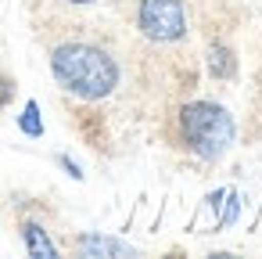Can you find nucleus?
I'll return each mask as SVG.
<instances>
[{
	"label": "nucleus",
	"instance_id": "1",
	"mask_svg": "<svg viewBox=\"0 0 262 259\" xmlns=\"http://www.w3.org/2000/svg\"><path fill=\"white\" fill-rule=\"evenodd\" d=\"M47 65H51V79L58 83V90L83 105L108 101L122 87L119 58L97 40H61L51 47Z\"/></svg>",
	"mask_w": 262,
	"mask_h": 259
},
{
	"label": "nucleus",
	"instance_id": "2",
	"mask_svg": "<svg viewBox=\"0 0 262 259\" xmlns=\"http://www.w3.org/2000/svg\"><path fill=\"white\" fill-rule=\"evenodd\" d=\"M176 144L205 162V166H215L223 162L233 144H237V119L226 105L212 101V97H194V101H183L176 108Z\"/></svg>",
	"mask_w": 262,
	"mask_h": 259
},
{
	"label": "nucleus",
	"instance_id": "3",
	"mask_svg": "<svg viewBox=\"0 0 262 259\" xmlns=\"http://www.w3.org/2000/svg\"><path fill=\"white\" fill-rule=\"evenodd\" d=\"M133 29L155 47L183 44L190 36L187 0H137L133 4Z\"/></svg>",
	"mask_w": 262,
	"mask_h": 259
},
{
	"label": "nucleus",
	"instance_id": "4",
	"mask_svg": "<svg viewBox=\"0 0 262 259\" xmlns=\"http://www.w3.org/2000/svg\"><path fill=\"white\" fill-rule=\"evenodd\" d=\"M72 252L79 259H122V255H137V248L115 234H101V230H83L72 237Z\"/></svg>",
	"mask_w": 262,
	"mask_h": 259
},
{
	"label": "nucleus",
	"instance_id": "5",
	"mask_svg": "<svg viewBox=\"0 0 262 259\" xmlns=\"http://www.w3.org/2000/svg\"><path fill=\"white\" fill-rule=\"evenodd\" d=\"M18 237H22V248H26L33 259H58V255H61L58 241L51 237V230H47L40 220H22V223H18Z\"/></svg>",
	"mask_w": 262,
	"mask_h": 259
},
{
	"label": "nucleus",
	"instance_id": "6",
	"mask_svg": "<svg viewBox=\"0 0 262 259\" xmlns=\"http://www.w3.org/2000/svg\"><path fill=\"white\" fill-rule=\"evenodd\" d=\"M205 72L215 79V83H226L237 76V51L223 40H212L205 47Z\"/></svg>",
	"mask_w": 262,
	"mask_h": 259
},
{
	"label": "nucleus",
	"instance_id": "7",
	"mask_svg": "<svg viewBox=\"0 0 262 259\" xmlns=\"http://www.w3.org/2000/svg\"><path fill=\"white\" fill-rule=\"evenodd\" d=\"M18 130H22V137H29V141H40V137L47 133L43 112H40V101H36V97H29V101L22 105V112H18Z\"/></svg>",
	"mask_w": 262,
	"mask_h": 259
},
{
	"label": "nucleus",
	"instance_id": "8",
	"mask_svg": "<svg viewBox=\"0 0 262 259\" xmlns=\"http://www.w3.org/2000/svg\"><path fill=\"white\" fill-rule=\"evenodd\" d=\"M237 216H241V191H237V187H226V194H223V202H219V216H215L212 230H215V234H219V230H230V227L237 223Z\"/></svg>",
	"mask_w": 262,
	"mask_h": 259
},
{
	"label": "nucleus",
	"instance_id": "9",
	"mask_svg": "<svg viewBox=\"0 0 262 259\" xmlns=\"http://www.w3.org/2000/svg\"><path fill=\"white\" fill-rule=\"evenodd\" d=\"M54 162H58V166L65 169V176H72V180H86L83 166H79V162H76L72 155H65V151H61V155H54Z\"/></svg>",
	"mask_w": 262,
	"mask_h": 259
},
{
	"label": "nucleus",
	"instance_id": "10",
	"mask_svg": "<svg viewBox=\"0 0 262 259\" xmlns=\"http://www.w3.org/2000/svg\"><path fill=\"white\" fill-rule=\"evenodd\" d=\"M15 90H18V87H15V79L0 72V112H4V108L15 101Z\"/></svg>",
	"mask_w": 262,
	"mask_h": 259
},
{
	"label": "nucleus",
	"instance_id": "11",
	"mask_svg": "<svg viewBox=\"0 0 262 259\" xmlns=\"http://www.w3.org/2000/svg\"><path fill=\"white\" fill-rule=\"evenodd\" d=\"M61 4H69V8H94L97 0H61Z\"/></svg>",
	"mask_w": 262,
	"mask_h": 259
}]
</instances>
